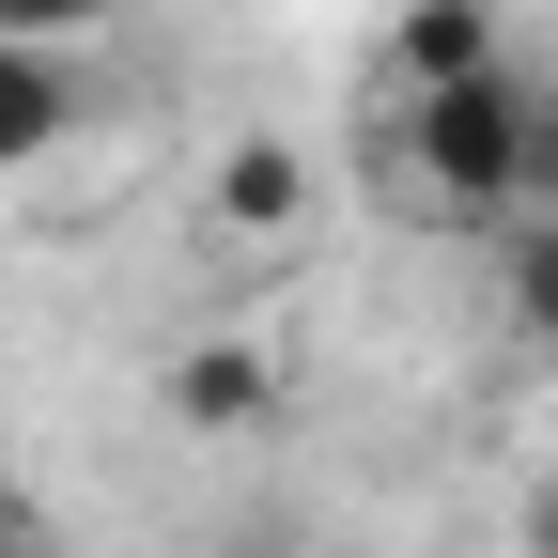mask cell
Masks as SVG:
<instances>
[{
    "instance_id": "cell-4",
    "label": "cell",
    "mask_w": 558,
    "mask_h": 558,
    "mask_svg": "<svg viewBox=\"0 0 558 558\" xmlns=\"http://www.w3.org/2000/svg\"><path fill=\"white\" fill-rule=\"evenodd\" d=\"M512 32H497V0H403L388 16V94H465V78H497Z\"/></svg>"
},
{
    "instance_id": "cell-8",
    "label": "cell",
    "mask_w": 558,
    "mask_h": 558,
    "mask_svg": "<svg viewBox=\"0 0 558 558\" xmlns=\"http://www.w3.org/2000/svg\"><path fill=\"white\" fill-rule=\"evenodd\" d=\"M512 218H558V78L527 94V202H512Z\"/></svg>"
},
{
    "instance_id": "cell-7",
    "label": "cell",
    "mask_w": 558,
    "mask_h": 558,
    "mask_svg": "<svg viewBox=\"0 0 558 558\" xmlns=\"http://www.w3.org/2000/svg\"><path fill=\"white\" fill-rule=\"evenodd\" d=\"M109 16H124V0H0V47H47L62 62L78 32H109Z\"/></svg>"
},
{
    "instance_id": "cell-3",
    "label": "cell",
    "mask_w": 558,
    "mask_h": 558,
    "mask_svg": "<svg viewBox=\"0 0 558 558\" xmlns=\"http://www.w3.org/2000/svg\"><path fill=\"white\" fill-rule=\"evenodd\" d=\"M202 218H218L233 248H295V233H311V156H295L279 124L218 140V171H202Z\"/></svg>"
},
{
    "instance_id": "cell-9",
    "label": "cell",
    "mask_w": 558,
    "mask_h": 558,
    "mask_svg": "<svg viewBox=\"0 0 558 558\" xmlns=\"http://www.w3.org/2000/svg\"><path fill=\"white\" fill-rule=\"evenodd\" d=\"M0 558H47V512H32V481L0 465Z\"/></svg>"
},
{
    "instance_id": "cell-10",
    "label": "cell",
    "mask_w": 558,
    "mask_h": 558,
    "mask_svg": "<svg viewBox=\"0 0 558 558\" xmlns=\"http://www.w3.org/2000/svg\"><path fill=\"white\" fill-rule=\"evenodd\" d=\"M527 558H558V465H543V497H527Z\"/></svg>"
},
{
    "instance_id": "cell-2",
    "label": "cell",
    "mask_w": 558,
    "mask_h": 558,
    "mask_svg": "<svg viewBox=\"0 0 558 558\" xmlns=\"http://www.w3.org/2000/svg\"><path fill=\"white\" fill-rule=\"evenodd\" d=\"M156 418L202 435V450H233V435L295 418V373H279V341H186V357H156Z\"/></svg>"
},
{
    "instance_id": "cell-5",
    "label": "cell",
    "mask_w": 558,
    "mask_h": 558,
    "mask_svg": "<svg viewBox=\"0 0 558 558\" xmlns=\"http://www.w3.org/2000/svg\"><path fill=\"white\" fill-rule=\"evenodd\" d=\"M62 140H78V62L0 47V171H47Z\"/></svg>"
},
{
    "instance_id": "cell-1",
    "label": "cell",
    "mask_w": 558,
    "mask_h": 558,
    "mask_svg": "<svg viewBox=\"0 0 558 558\" xmlns=\"http://www.w3.org/2000/svg\"><path fill=\"white\" fill-rule=\"evenodd\" d=\"M527 62H497V78L465 94H388V202L435 233H512L527 202Z\"/></svg>"
},
{
    "instance_id": "cell-6",
    "label": "cell",
    "mask_w": 558,
    "mask_h": 558,
    "mask_svg": "<svg viewBox=\"0 0 558 558\" xmlns=\"http://www.w3.org/2000/svg\"><path fill=\"white\" fill-rule=\"evenodd\" d=\"M497 311H512L527 357H558V218H512L497 233Z\"/></svg>"
}]
</instances>
